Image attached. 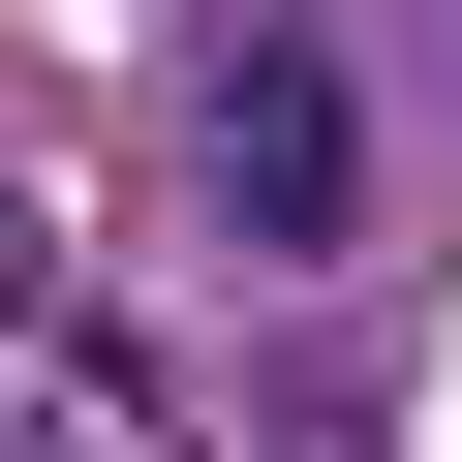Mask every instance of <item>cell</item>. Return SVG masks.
I'll use <instances>...</instances> for the list:
<instances>
[{
    "instance_id": "1",
    "label": "cell",
    "mask_w": 462,
    "mask_h": 462,
    "mask_svg": "<svg viewBox=\"0 0 462 462\" xmlns=\"http://www.w3.org/2000/svg\"><path fill=\"white\" fill-rule=\"evenodd\" d=\"M185 185H216V247H370V62L339 32H216V93H185Z\"/></svg>"
}]
</instances>
